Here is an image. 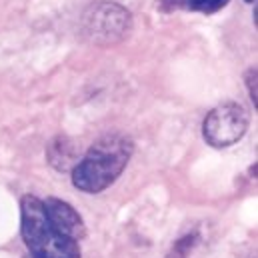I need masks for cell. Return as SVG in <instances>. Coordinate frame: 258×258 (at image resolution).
Wrapping results in <instances>:
<instances>
[{
  "label": "cell",
  "mask_w": 258,
  "mask_h": 258,
  "mask_svg": "<svg viewBox=\"0 0 258 258\" xmlns=\"http://www.w3.org/2000/svg\"><path fill=\"white\" fill-rule=\"evenodd\" d=\"M132 156V140L120 134H108L88 148L72 168V184L82 192H102L126 168Z\"/></svg>",
  "instance_id": "obj_1"
},
{
  "label": "cell",
  "mask_w": 258,
  "mask_h": 258,
  "mask_svg": "<svg viewBox=\"0 0 258 258\" xmlns=\"http://www.w3.org/2000/svg\"><path fill=\"white\" fill-rule=\"evenodd\" d=\"M22 214V238L34 258H80V246L72 238L54 230L46 218L42 200L36 196H24L20 202Z\"/></svg>",
  "instance_id": "obj_2"
},
{
  "label": "cell",
  "mask_w": 258,
  "mask_h": 258,
  "mask_svg": "<svg viewBox=\"0 0 258 258\" xmlns=\"http://www.w3.org/2000/svg\"><path fill=\"white\" fill-rule=\"evenodd\" d=\"M80 32L84 40L94 46H114L130 36L132 16L124 6L102 0L82 14Z\"/></svg>",
  "instance_id": "obj_3"
},
{
  "label": "cell",
  "mask_w": 258,
  "mask_h": 258,
  "mask_svg": "<svg viewBox=\"0 0 258 258\" xmlns=\"http://www.w3.org/2000/svg\"><path fill=\"white\" fill-rule=\"evenodd\" d=\"M248 130V112L238 102H222L208 112L202 132L204 140L214 148L236 144Z\"/></svg>",
  "instance_id": "obj_4"
},
{
  "label": "cell",
  "mask_w": 258,
  "mask_h": 258,
  "mask_svg": "<svg viewBox=\"0 0 258 258\" xmlns=\"http://www.w3.org/2000/svg\"><path fill=\"white\" fill-rule=\"evenodd\" d=\"M42 206H44L46 218L50 220L54 230L72 238L74 242H80L86 236V228H84L80 214L68 202L58 200V198H46V200H42Z\"/></svg>",
  "instance_id": "obj_5"
},
{
  "label": "cell",
  "mask_w": 258,
  "mask_h": 258,
  "mask_svg": "<svg viewBox=\"0 0 258 258\" xmlns=\"http://www.w3.org/2000/svg\"><path fill=\"white\" fill-rule=\"evenodd\" d=\"M48 160H50V164L56 170H68L70 166L74 168L80 158H78V150H76L74 142H70V140H66V138L60 136V138L50 142V146H48Z\"/></svg>",
  "instance_id": "obj_6"
},
{
  "label": "cell",
  "mask_w": 258,
  "mask_h": 258,
  "mask_svg": "<svg viewBox=\"0 0 258 258\" xmlns=\"http://www.w3.org/2000/svg\"><path fill=\"white\" fill-rule=\"evenodd\" d=\"M230 0H172L174 6H182L186 10L194 12H202V14H212L218 12L220 8H224Z\"/></svg>",
  "instance_id": "obj_7"
},
{
  "label": "cell",
  "mask_w": 258,
  "mask_h": 258,
  "mask_svg": "<svg viewBox=\"0 0 258 258\" xmlns=\"http://www.w3.org/2000/svg\"><path fill=\"white\" fill-rule=\"evenodd\" d=\"M194 238H196V234H192V236H184L182 240H178V242H176V246L172 248V252H170L168 256L170 258H186L188 250L192 248L194 242H196Z\"/></svg>",
  "instance_id": "obj_8"
},
{
  "label": "cell",
  "mask_w": 258,
  "mask_h": 258,
  "mask_svg": "<svg viewBox=\"0 0 258 258\" xmlns=\"http://www.w3.org/2000/svg\"><path fill=\"white\" fill-rule=\"evenodd\" d=\"M256 78L258 72L256 68H250L246 72V86H248V94H250V100L254 102V106H258V92H256Z\"/></svg>",
  "instance_id": "obj_9"
},
{
  "label": "cell",
  "mask_w": 258,
  "mask_h": 258,
  "mask_svg": "<svg viewBox=\"0 0 258 258\" xmlns=\"http://www.w3.org/2000/svg\"><path fill=\"white\" fill-rule=\"evenodd\" d=\"M246 2H254V0H246Z\"/></svg>",
  "instance_id": "obj_10"
},
{
  "label": "cell",
  "mask_w": 258,
  "mask_h": 258,
  "mask_svg": "<svg viewBox=\"0 0 258 258\" xmlns=\"http://www.w3.org/2000/svg\"><path fill=\"white\" fill-rule=\"evenodd\" d=\"M28 258H34V256H28Z\"/></svg>",
  "instance_id": "obj_11"
}]
</instances>
